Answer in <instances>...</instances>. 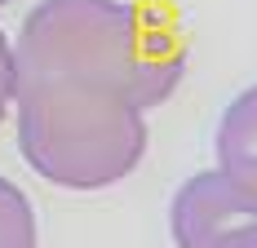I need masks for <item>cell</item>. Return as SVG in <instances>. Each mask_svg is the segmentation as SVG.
Segmentation results:
<instances>
[{"instance_id": "obj_1", "label": "cell", "mask_w": 257, "mask_h": 248, "mask_svg": "<svg viewBox=\"0 0 257 248\" xmlns=\"http://www.w3.org/2000/svg\"><path fill=\"white\" fill-rule=\"evenodd\" d=\"M186 53L124 0H40L14 45L23 160L71 191H98L147 155L142 111L178 89Z\"/></svg>"}, {"instance_id": "obj_2", "label": "cell", "mask_w": 257, "mask_h": 248, "mask_svg": "<svg viewBox=\"0 0 257 248\" xmlns=\"http://www.w3.org/2000/svg\"><path fill=\"white\" fill-rule=\"evenodd\" d=\"M178 248H257V191L222 169L195 173L169 208Z\"/></svg>"}, {"instance_id": "obj_3", "label": "cell", "mask_w": 257, "mask_h": 248, "mask_svg": "<svg viewBox=\"0 0 257 248\" xmlns=\"http://www.w3.org/2000/svg\"><path fill=\"white\" fill-rule=\"evenodd\" d=\"M217 160L226 177L257 191V89L239 93L226 106V115L217 124Z\"/></svg>"}, {"instance_id": "obj_4", "label": "cell", "mask_w": 257, "mask_h": 248, "mask_svg": "<svg viewBox=\"0 0 257 248\" xmlns=\"http://www.w3.org/2000/svg\"><path fill=\"white\" fill-rule=\"evenodd\" d=\"M0 248H36V213L27 195L0 177Z\"/></svg>"}, {"instance_id": "obj_5", "label": "cell", "mask_w": 257, "mask_h": 248, "mask_svg": "<svg viewBox=\"0 0 257 248\" xmlns=\"http://www.w3.org/2000/svg\"><path fill=\"white\" fill-rule=\"evenodd\" d=\"M9 102H14V45L0 31V120L9 111Z\"/></svg>"}, {"instance_id": "obj_6", "label": "cell", "mask_w": 257, "mask_h": 248, "mask_svg": "<svg viewBox=\"0 0 257 248\" xmlns=\"http://www.w3.org/2000/svg\"><path fill=\"white\" fill-rule=\"evenodd\" d=\"M0 5H9V0H0Z\"/></svg>"}]
</instances>
